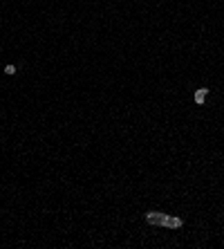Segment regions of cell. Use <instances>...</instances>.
Listing matches in <instances>:
<instances>
[{
    "mask_svg": "<svg viewBox=\"0 0 224 249\" xmlns=\"http://www.w3.org/2000/svg\"><path fill=\"white\" fill-rule=\"evenodd\" d=\"M5 74H7V76H13V74H16V65H11V63L5 65Z\"/></svg>",
    "mask_w": 224,
    "mask_h": 249,
    "instance_id": "3",
    "label": "cell"
},
{
    "mask_svg": "<svg viewBox=\"0 0 224 249\" xmlns=\"http://www.w3.org/2000/svg\"><path fill=\"white\" fill-rule=\"evenodd\" d=\"M146 222L148 225H157V227H171V229H177L184 225L181 218H173V215H166V213H159V211H148L146 215Z\"/></svg>",
    "mask_w": 224,
    "mask_h": 249,
    "instance_id": "1",
    "label": "cell"
},
{
    "mask_svg": "<svg viewBox=\"0 0 224 249\" xmlns=\"http://www.w3.org/2000/svg\"><path fill=\"white\" fill-rule=\"evenodd\" d=\"M206 94H208V88H200V90H195V103H197V106H204Z\"/></svg>",
    "mask_w": 224,
    "mask_h": 249,
    "instance_id": "2",
    "label": "cell"
}]
</instances>
